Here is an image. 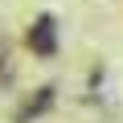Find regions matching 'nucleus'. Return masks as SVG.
<instances>
[{
  "instance_id": "1",
  "label": "nucleus",
  "mask_w": 123,
  "mask_h": 123,
  "mask_svg": "<svg viewBox=\"0 0 123 123\" xmlns=\"http://www.w3.org/2000/svg\"><path fill=\"white\" fill-rule=\"evenodd\" d=\"M53 29H57V25H53L49 17H41V21L33 25V33H29V45H33L41 57H49V53L57 49V41H53Z\"/></svg>"
}]
</instances>
